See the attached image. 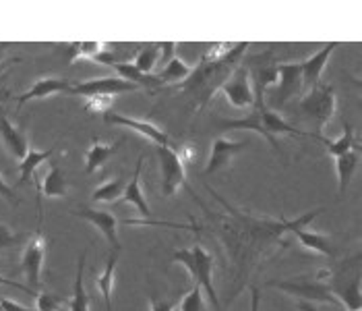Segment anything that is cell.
I'll return each mask as SVG.
<instances>
[{"mask_svg":"<svg viewBox=\"0 0 362 311\" xmlns=\"http://www.w3.org/2000/svg\"><path fill=\"white\" fill-rule=\"evenodd\" d=\"M292 234L296 237V241L305 247V249H310L315 254L327 255V257H335V245L334 241L321 232H313V230H307V228H296L292 230Z\"/></svg>","mask_w":362,"mask_h":311,"instance_id":"obj_23","label":"cell"},{"mask_svg":"<svg viewBox=\"0 0 362 311\" xmlns=\"http://www.w3.org/2000/svg\"><path fill=\"white\" fill-rule=\"evenodd\" d=\"M158 160H160V170H162V196L164 198H174L178 189H187L193 198L197 199L195 191L187 183V172H185V160L180 158L178 147H164L156 145ZM199 201V199H197ZM201 203V201H199Z\"/></svg>","mask_w":362,"mask_h":311,"instance_id":"obj_6","label":"cell"},{"mask_svg":"<svg viewBox=\"0 0 362 311\" xmlns=\"http://www.w3.org/2000/svg\"><path fill=\"white\" fill-rule=\"evenodd\" d=\"M249 147V142H232V140H226V137H218L211 142V154L207 158V164L203 170V176H209V174H216L220 170L228 169L232 158L236 154H240L243 149Z\"/></svg>","mask_w":362,"mask_h":311,"instance_id":"obj_13","label":"cell"},{"mask_svg":"<svg viewBox=\"0 0 362 311\" xmlns=\"http://www.w3.org/2000/svg\"><path fill=\"white\" fill-rule=\"evenodd\" d=\"M158 62H160V44H149V46H143L137 52L133 64L139 69L141 73L151 75V71L158 67Z\"/></svg>","mask_w":362,"mask_h":311,"instance_id":"obj_32","label":"cell"},{"mask_svg":"<svg viewBox=\"0 0 362 311\" xmlns=\"http://www.w3.org/2000/svg\"><path fill=\"white\" fill-rule=\"evenodd\" d=\"M207 191L222 203L228 210V216H222L220 237L223 247L228 249V255L236 270V288L234 295H230V301L238 295L243 288V281L249 278L255 270V266L267 255L272 247L284 243V234L292 232L296 228H307L325 208L310 210L307 214L298 216L296 220H272V218H255L251 214H245L236 208H232L226 199L216 193V189L207 187Z\"/></svg>","mask_w":362,"mask_h":311,"instance_id":"obj_1","label":"cell"},{"mask_svg":"<svg viewBox=\"0 0 362 311\" xmlns=\"http://www.w3.org/2000/svg\"><path fill=\"white\" fill-rule=\"evenodd\" d=\"M249 44H232V42H220L214 44L203 57L201 62L191 71V75L182 81L180 89L187 94H195L199 100V108H203L216 94L218 87L232 75V71L240 64L238 60L247 52Z\"/></svg>","mask_w":362,"mask_h":311,"instance_id":"obj_2","label":"cell"},{"mask_svg":"<svg viewBox=\"0 0 362 311\" xmlns=\"http://www.w3.org/2000/svg\"><path fill=\"white\" fill-rule=\"evenodd\" d=\"M124 187H127V181H124V179H112V181H106V183H102L100 187L93 189L91 201H93V203H116L118 198L122 196Z\"/></svg>","mask_w":362,"mask_h":311,"instance_id":"obj_29","label":"cell"},{"mask_svg":"<svg viewBox=\"0 0 362 311\" xmlns=\"http://www.w3.org/2000/svg\"><path fill=\"white\" fill-rule=\"evenodd\" d=\"M178 311H207V307H205V297H203V288L195 284V286L178 301Z\"/></svg>","mask_w":362,"mask_h":311,"instance_id":"obj_34","label":"cell"},{"mask_svg":"<svg viewBox=\"0 0 362 311\" xmlns=\"http://www.w3.org/2000/svg\"><path fill=\"white\" fill-rule=\"evenodd\" d=\"M33 232H17L11 227L0 222V251L6 249H17V247H25Z\"/></svg>","mask_w":362,"mask_h":311,"instance_id":"obj_33","label":"cell"},{"mask_svg":"<svg viewBox=\"0 0 362 311\" xmlns=\"http://www.w3.org/2000/svg\"><path fill=\"white\" fill-rule=\"evenodd\" d=\"M249 77H251L252 85H255L252 89L265 94V89H269L272 85L278 84V64L276 62H259V64H252L251 69H249Z\"/></svg>","mask_w":362,"mask_h":311,"instance_id":"obj_25","label":"cell"},{"mask_svg":"<svg viewBox=\"0 0 362 311\" xmlns=\"http://www.w3.org/2000/svg\"><path fill=\"white\" fill-rule=\"evenodd\" d=\"M122 143L124 140H120V142H114V143H104L100 142L98 137H93V143H91V147L87 149V154H85V174H93V172H98V170L102 169L108 160H110L112 156L122 147Z\"/></svg>","mask_w":362,"mask_h":311,"instance_id":"obj_20","label":"cell"},{"mask_svg":"<svg viewBox=\"0 0 362 311\" xmlns=\"http://www.w3.org/2000/svg\"><path fill=\"white\" fill-rule=\"evenodd\" d=\"M37 210H40V220H42V196L46 198H64L69 193V181H66V172L62 166L52 160L50 169L46 170L42 183H37Z\"/></svg>","mask_w":362,"mask_h":311,"instance_id":"obj_15","label":"cell"},{"mask_svg":"<svg viewBox=\"0 0 362 311\" xmlns=\"http://www.w3.org/2000/svg\"><path fill=\"white\" fill-rule=\"evenodd\" d=\"M0 46H2V44H0Z\"/></svg>","mask_w":362,"mask_h":311,"instance_id":"obj_41","label":"cell"},{"mask_svg":"<svg viewBox=\"0 0 362 311\" xmlns=\"http://www.w3.org/2000/svg\"><path fill=\"white\" fill-rule=\"evenodd\" d=\"M218 91L226 96L228 104L238 108V111H247L255 106V89L251 85V77H249V69L238 64L232 75L223 81Z\"/></svg>","mask_w":362,"mask_h":311,"instance_id":"obj_8","label":"cell"},{"mask_svg":"<svg viewBox=\"0 0 362 311\" xmlns=\"http://www.w3.org/2000/svg\"><path fill=\"white\" fill-rule=\"evenodd\" d=\"M44 257H46V239L42 230H35L31 234L21 255V272L29 283L31 290H37L42 284V268H44Z\"/></svg>","mask_w":362,"mask_h":311,"instance_id":"obj_9","label":"cell"},{"mask_svg":"<svg viewBox=\"0 0 362 311\" xmlns=\"http://www.w3.org/2000/svg\"><path fill=\"white\" fill-rule=\"evenodd\" d=\"M278 87L267 94V104L272 111L284 108L290 100L298 98L305 91L303 84V69L300 62H288V64H278Z\"/></svg>","mask_w":362,"mask_h":311,"instance_id":"obj_7","label":"cell"},{"mask_svg":"<svg viewBox=\"0 0 362 311\" xmlns=\"http://www.w3.org/2000/svg\"><path fill=\"white\" fill-rule=\"evenodd\" d=\"M191 71H193V67H191V64H187L182 58L174 57L170 62H168L166 67L156 75V79H158V84L160 85L178 84V81H185V79L191 75Z\"/></svg>","mask_w":362,"mask_h":311,"instance_id":"obj_27","label":"cell"},{"mask_svg":"<svg viewBox=\"0 0 362 311\" xmlns=\"http://www.w3.org/2000/svg\"><path fill=\"white\" fill-rule=\"evenodd\" d=\"M104 48H106V44H102V42H75V44H69L66 57H69L71 62H75V60H79V58H89V60H93Z\"/></svg>","mask_w":362,"mask_h":311,"instance_id":"obj_31","label":"cell"},{"mask_svg":"<svg viewBox=\"0 0 362 311\" xmlns=\"http://www.w3.org/2000/svg\"><path fill=\"white\" fill-rule=\"evenodd\" d=\"M56 94H73V84H69L66 79H60V77H42L31 85L28 91H23L17 98V108H21L31 100H44V98H50Z\"/></svg>","mask_w":362,"mask_h":311,"instance_id":"obj_16","label":"cell"},{"mask_svg":"<svg viewBox=\"0 0 362 311\" xmlns=\"http://www.w3.org/2000/svg\"><path fill=\"white\" fill-rule=\"evenodd\" d=\"M335 108H337V98H335L334 85L323 84V81L310 87L298 100V114L315 127L313 133L319 137H323L321 131L332 123Z\"/></svg>","mask_w":362,"mask_h":311,"instance_id":"obj_5","label":"cell"},{"mask_svg":"<svg viewBox=\"0 0 362 311\" xmlns=\"http://www.w3.org/2000/svg\"><path fill=\"white\" fill-rule=\"evenodd\" d=\"M0 142L8 149V154L17 160H23L25 154L29 152V142L25 131L21 127H17L4 111L0 108Z\"/></svg>","mask_w":362,"mask_h":311,"instance_id":"obj_14","label":"cell"},{"mask_svg":"<svg viewBox=\"0 0 362 311\" xmlns=\"http://www.w3.org/2000/svg\"><path fill=\"white\" fill-rule=\"evenodd\" d=\"M112 106V96H93L87 98L85 102V111L91 114H106Z\"/></svg>","mask_w":362,"mask_h":311,"instance_id":"obj_36","label":"cell"},{"mask_svg":"<svg viewBox=\"0 0 362 311\" xmlns=\"http://www.w3.org/2000/svg\"><path fill=\"white\" fill-rule=\"evenodd\" d=\"M118 255H120V251H110L104 270L95 278V286H98V290H100V295H102V299L106 303V311H112V290H114V274H116Z\"/></svg>","mask_w":362,"mask_h":311,"instance_id":"obj_24","label":"cell"},{"mask_svg":"<svg viewBox=\"0 0 362 311\" xmlns=\"http://www.w3.org/2000/svg\"><path fill=\"white\" fill-rule=\"evenodd\" d=\"M335 160V172H337V189H339V198L346 196L348 191V185L354 176V172L358 169V160H361V154H358V147L341 154L334 158Z\"/></svg>","mask_w":362,"mask_h":311,"instance_id":"obj_21","label":"cell"},{"mask_svg":"<svg viewBox=\"0 0 362 311\" xmlns=\"http://www.w3.org/2000/svg\"><path fill=\"white\" fill-rule=\"evenodd\" d=\"M323 145H325V149H327V154H329L332 158H337V156H341V154H346V152L358 147L356 135H354V127H352V125H344L341 137H337L334 142L323 140Z\"/></svg>","mask_w":362,"mask_h":311,"instance_id":"obj_30","label":"cell"},{"mask_svg":"<svg viewBox=\"0 0 362 311\" xmlns=\"http://www.w3.org/2000/svg\"><path fill=\"white\" fill-rule=\"evenodd\" d=\"M85 257H87V249H83L79 264H77V276H75V284H73V297L69 299V311H89V295H87L83 284Z\"/></svg>","mask_w":362,"mask_h":311,"instance_id":"obj_26","label":"cell"},{"mask_svg":"<svg viewBox=\"0 0 362 311\" xmlns=\"http://www.w3.org/2000/svg\"><path fill=\"white\" fill-rule=\"evenodd\" d=\"M337 42H329L325 44L319 52H315L313 57H308L305 62H300V69H303V84L305 89H310L317 84H321V75H323V69L327 67V60L334 55Z\"/></svg>","mask_w":362,"mask_h":311,"instance_id":"obj_17","label":"cell"},{"mask_svg":"<svg viewBox=\"0 0 362 311\" xmlns=\"http://www.w3.org/2000/svg\"><path fill=\"white\" fill-rule=\"evenodd\" d=\"M0 198H4L8 203H13V205H19V199L15 196V191H13V187H8L6 185V181H4V176L0 174Z\"/></svg>","mask_w":362,"mask_h":311,"instance_id":"obj_39","label":"cell"},{"mask_svg":"<svg viewBox=\"0 0 362 311\" xmlns=\"http://www.w3.org/2000/svg\"><path fill=\"white\" fill-rule=\"evenodd\" d=\"M75 216L83 218L85 222H89L95 230H100L104 234V239L108 241V245L112 247V251H120V239H118V220L116 216L110 212L104 210H93V208H77L73 210Z\"/></svg>","mask_w":362,"mask_h":311,"instance_id":"obj_12","label":"cell"},{"mask_svg":"<svg viewBox=\"0 0 362 311\" xmlns=\"http://www.w3.org/2000/svg\"><path fill=\"white\" fill-rule=\"evenodd\" d=\"M265 288H278L288 293L298 301V310L317 311L315 303H325V305H339L335 295L329 288V283L323 281L321 276H294L286 281H269L265 283Z\"/></svg>","mask_w":362,"mask_h":311,"instance_id":"obj_3","label":"cell"},{"mask_svg":"<svg viewBox=\"0 0 362 311\" xmlns=\"http://www.w3.org/2000/svg\"><path fill=\"white\" fill-rule=\"evenodd\" d=\"M58 145H52L50 149H31L25 154V158L19 162V185H28L31 181H35V170L40 169L46 160H50L54 156Z\"/></svg>","mask_w":362,"mask_h":311,"instance_id":"obj_22","label":"cell"},{"mask_svg":"<svg viewBox=\"0 0 362 311\" xmlns=\"http://www.w3.org/2000/svg\"><path fill=\"white\" fill-rule=\"evenodd\" d=\"M139 87L135 84H129L120 77H95V79H87L81 84L73 85V94L71 96H85V98H93V96H120V94H129V91H137Z\"/></svg>","mask_w":362,"mask_h":311,"instance_id":"obj_11","label":"cell"},{"mask_svg":"<svg viewBox=\"0 0 362 311\" xmlns=\"http://www.w3.org/2000/svg\"><path fill=\"white\" fill-rule=\"evenodd\" d=\"M172 259H174L176 264H182V266L189 270V274H191V278L195 281L197 286H201V288L205 290V295L211 299L216 311H222L220 297H218V293H216V288H214V281H211V276H214V266H216L214 255L209 254L201 243H195V245H191L189 249H176V251L172 254Z\"/></svg>","mask_w":362,"mask_h":311,"instance_id":"obj_4","label":"cell"},{"mask_svg":"<svg viewBox=\"0 0 362 311\" xmlns=\"http://www.w3.org/2000/svg\"><path fill=\"white\" fill-rule=\"evenodd\" d=\"M104 120L110 123V125H118V127H124V129H131L135 133L143 135L145 140L153 142L156 145H164V147H176L174 142L170 140L164 129H160L158 125L149 123V120H141V118H133V116H124V114L118 113H106L104 114Z\"/></svg>","mask_w":362,"mask_h":311,"instance_id":"obj_10","label":"cell"},{"mask_svg":"<svg viewBox=\"0 0 362 311\" xmlns=\"http://www.w3.org/2000/svg\"><path fill=\"white\" fill-rule=\"evenodd\" d=\"M69 305V299L54 293H35V310L37 311H60Z\"/></svg>","mask_w":362,"mask_h":311,"instance_id":"obj_35","label":"cell"},{"mask_svg":"<svg viewBox=\"0 0 362 311\" xmlns=\"http://www.w3.org/2000/svg\"><path fill=\"white\" fill-rule=\"evenodd\" d=\"M178 301L180 299H158L156 295L149 297L151 311H176L178 310Z\"/></svg>","mask_w":362,"mask_h":311,"instance_id":"obj_37","label":"cell"},{"mask_svg":"<svg viewBox=\"0 0 362 311\" xmlns=\"http://www.w3.org/2000/svg\"><path fill=\"white\" fill-rule=\"evenodd\" d=\"M174 52H176V42H166V44H160V62H158V64H164V67H166L168 62L176 57Z\"/></svg>","mask_w":362,"mask_h":311,"instance_id":"obj_38","label":"cell"},{"mask_svg":"<svg viewBox=\"0 0 362 311\" xmlns=\"http://www.w3.org/2000/svg\"><path fill=\"white\" fill-rule=\"evenodd\" d=\"M112 69L118 73L120 79H124V81H129V84H135L137 87H158V85H160L158 84V79H156V75H145V73H141L133 62H116V64H112Z\"/></svg>","mask_w":362,"mask_h":311,"instance_id":"obj_28","label":"cell"},{"mask_svg":"<svg viewBox=\"0 0 362 311\" xmlns=\"http://www.w3.org/2000/svg\"><path fill=\"white\" fill-rule=\"evenodd\" d=\"M143 160L145 156H139L137 164H135V172L131 176V181H127V187L122 191V196L118 198L116 203H131L133 208L139 210V214L143 218H149L151 216V208L147 203V199L143 196V189H141V170H143Z\"/></svg>","mask_w":362,"mask_h":311,"instance_id":"obj_18","label":"cell"},{"mask_svg":"<svg viewBox=\"0 0 362 311\" xmlns=\"http://www.w3.org/2000/svg\"><path fill=\"white\" fill-rule=\"evenodd\" d=\"M0 286H13V288H17V290H25V293H29L31 297L35 295L29 286H25V284L17 283V281H11V278H4V276H0Z\"/></svg>","mask_w":362,"mask_h":311,"instance_id":"obj_40","label":"cell"},{"mask_svg":"<svg viewBox=\"0 0 362 311\" xmlns=\"http://www.w3.org/2000/svg\"><path fill=\"white\" fill-rule=\"evenodd\" d=\"M335 295L337 303L344 305L346 311H361V274L356 272L350 281H334V286H329Z\"/></svg>","mask_w":362,"mask_h":311,"instance_id":"obj_19","label":"cell"}]
</instances>
